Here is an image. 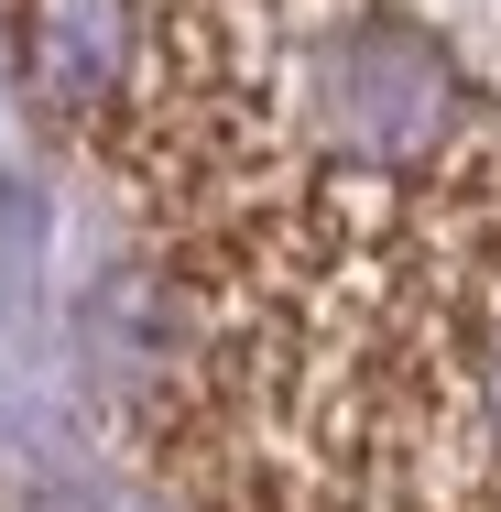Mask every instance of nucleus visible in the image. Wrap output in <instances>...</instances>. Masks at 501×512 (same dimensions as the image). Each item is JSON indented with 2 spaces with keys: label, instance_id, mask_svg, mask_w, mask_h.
<instances>
[{
  "label": "nucleus",
  "instance_id": "f257e3e1",
  "mask_svg": "<svg viewBox=\"0 0 501 512\" xmlns=\"http://www.w3.org/2000/svg\"><path fill=\"white\" fill-rule=\"evenodd\" d=\"M88 153L207 512H501V0H131Z\"/></svg>",
  "mask_w": 501,
  "mask_h": 512
},
{
  "label": "nucleus",
  "instance_id": "f03ea898",
  "mask_svg": "<svg viewBox=\"0 0 501 512\" xmlns=\"http://www.w3.org/2000/svg\"><path fill=\"white\" fill-rule=\"evenodd\" d=\"M22 77L55 131L99 142L131 77V0H22Z\"/></svg>",
  "mask_w": 501,
  "mask_h": 512
}]
</instances>
